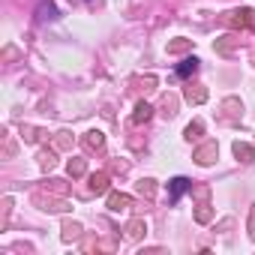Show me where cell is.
Here are the masks:
<instances>
[{"mask_svg":"<svg viewBox=\"0 0 255 255\" xmlns=\"http://www.w3.org/2000/svg\"><path fill=\"white\" fill-rule=\"evenodd\" d=\"M216 156H219L216 141H204V144L195 150V156H192V159H195L198 165H213V162H216Z\"/></svg>","mask_w":255,"mask_h":255,"instance_id":"1","label":"cell"},{"mask_svg":"<svg viewBox=\"0 0 255 255\" xmlns=\"http://www.w3.org/2000/svg\"><path fill=\"white\" fill-rule=\"evenodd\" d=\"M225 21H228L231 27H249V24L255 21V12H252V9H234V12L225 15Z\"/></svg>","mask_w":255,"mask_h":255,"instance_id":"2","label":"cell"},{"mask_svg":"<svg viewBox=\"0 0 255 255\" xmlns=\"http://www.w3.org/2000/svg\"><path fill=\"white\" fill-rule=\"evenodd\" d=\"M186 189H192V180H186V177H174V180H168V201L177 204L180 195H183Z\"/></svg>","mask_w":255,"mask_h":255,"instance_id":"3","label":"cell"},{"mask_svg":"<svg viewBox=\"0 0 255 255\" xmlns=\"http://www.w3.org/2000/svg\"><path fill=\"white\" fill-rule=\"evenodd\" d=\"M183 99H186L189 105H201V102L207 99V87H201V84H186Z\"/></svg>","mask_w":255,"mask_h":255,"instance_id":"4","label":"cell"},{"mask_svg":"<svg viewBox=\"0 0 255 255\" xmlns=\"http://www.w3.org/2000/svg\"><path fill=\"white\" fill-rule=\"evenodd\" d=\"M126 207H132V198H129V195H123V192H111V195H108V210L120 213V210H126Z\"/></svg>","mask_w":255,"mask_h":255,"instance_id":"5","label":"cell"},{"mask_svg":"<svg viewBox=\"0 0 255 255\" xmlns=\"http://www.w3.org/2000/svg\"><path fill=\"white\" fill-rule=\"evenodd\" d=\"M33 204H39L42 210H51V213H60V210H66V201H54V198H45V195H33Z\"/></svg>","mask_w":255,"mask_h":255,"instance_id":"6","label":"cell"},{"mask_svg":"<svg viewBox=\"0 0 255 255\" xmlns=\"http://www.w3.org/2000/svg\"><path fill=\"white\" fill-rule=\"evenodd\" d=\"M90 192H96V195L108 192V174H105V171H96V174H90Z\"/></svg>","mask_w":255,"mask_h":255,"instance_id":"7","label":"cell"},{"mask_svg":"<svg viewBox=\"0 0 255 255\" xmlns=\"http://www.w3.org/2000/svg\"><path fill=\"white\" fill-rule=\"evenodd\" d=\"M102 144H105V135H102L99 129H90V132L84 135V147H87V150H102Z\"/></svg>","mask_w":255,"mask_h":255,"instance_id":"8","label":"cell"},{"mask_svg":"<svg viewBox=\"0 0 255 255\" xmlns=\"http://www.w3.org/2000/svg\"><path fill=\"white\" fill-rule=\"evenodd\" d=\"M144 231H147V222L144 219H132L129 225H126V237H129V240H138Z\"/></svg>","mask_w":255,"mask_h":255,"instance_id":"9","label":"cell"},{"mask_svg":"<svg viewBox=\"0 0 255 255\" xmlns=\"http://www.w3.org/2000/svg\"><path fill=\"white\" fill-rule=\"evenodd\" d=\"M195 72H198V60H195V57H186V60L177 66V75H180V78H189V75H195Z\"/></svg>","mask_w":255,"mask_h":255,"instance_id":"10","label":"cell"},{"mask_svg":"<svg viewBox=\"0 0 255 255\" xmlns=\"http://www.w3.org/2000/svg\"><path fill=\"white\" fill-rule=\"evenodd\" d=\"M150 114H153V108H150L147 102H138V105H135V114H132V123H147Z\"/></svg>","mask_w":255,"mask_h":255,"instance_id":"11","label":"cell"},{"mask_svg":"<svg viewBox=\"0 0 255 255\" xmlns=\"http://www.w3.org/2000/svg\"><path fill=\"white\" fill-rule=\"evenodd\" d=\"M231 150H234V156H237L240 162H252V153H255V150H252L249 144H243V141H234V147H231Z\"/></svg>","mask_w":255,"mask_h":255,"instance_id":"12","label":"cell"},{"mask_svg":"<svg viewBox=\"0 0 255 255\" xmlns=\"http://www.w3.org/2000/svg\"><path fill=\"white\" fill-rule=\"evenodd\" d=\"M78 237H81V225L66 219V222H63V240L69 243V240H78Z\"/></svg>","mask_w":255,"mask_h":255,"instance_id":"13","label":"cell"},{"mask_svg":"<svg viewBox=\"0 0 255 255\" xmlns=\"http://www.w3.org/2000/svg\"><path fill=\"white\" fill-rule=\"evenodd\" d=\"M54 165H57V156H54V150H42V153H39V168H42V171H51Z\"/></svg>","mask_w":255,"mask_h":255,"instance_id":"14","label":"cell"},{"mask_svg":"<svg viewBox=\"0 0 255 255\" xmlns=\"http://www.w3.org/2000/svg\"><path fill=\"white\" fill-rule=\"evenodd\" d=\"M138 195H144V198H153V195H156V180H150V177L138 180Z\"/></svg>","mask_w":255,"mask_h":255,"instance_id":"15","label":"cell"},{"mask_svg":"<svg viewBox=\"0 0 255 255\" xmlns=\"http://www.w3.org/2000/svg\"><path fill=\"white\" fill-rule=\"evenodd\" d=\"M189 48H192V39H174V42H168V54H183Z\"/></svg>","mask_w":255,"mask_h":255,"instance_id":"16","label":"cell"},{"mask_svg":"<svg viewBox=\"0 0 255 255\" xmlns=\"http://www.w3.org/2000/svg\"><path fill=\"white\" fill-rule=\"evenodd\" d=\"M66 171H69V177H81V174L87 171V162H84V159H69Z\"/></svg>","mask_w":255,"mask_h":255,"instance_id":"17","label":"cell"},{"mask_svg":"<svg viewBox=\"0 0 255 255\" xmlns=\"http://www.w3.org/2000/svg\"><path fill=\"white\" fill-rule=\"evenodd\" d=\"M210 219H213V207H210V204H198V210H195V222L207 225Z\"/></svg>","mask_w":255,"mask_h":255,"instance_id":"18","label":"cell"},{"mask_svg":"<svg viewBox=\"0 0 255 255\" xmlns=\"http://www.w3.org/2000/svg\"><path fill=\"white\" fill-rule=\"evenodd\" d=\"M201 132H204V120H192L189 126H186V138L192 141V138H201Z\"/></svg>","mask_w":255,"mask_h":255,"instance_id":"19","label":"cell"},{"mask_svg":"<svg viewBox=\"0 0 255 255\" xmlns=\"http://www.w3.org/2000/svg\"><path fill=\"white\" fill-rule=\"evenodd\" d=\"M21 135H24V141L36 144V141L42 138V129H36V126H21Z\"/></svg>","mask_w":255,"mask_h":255,"instance_id":"20","label":"cell"},{"mask_svg":"<svg viewBox=\"0 0 255 255\" xmlns=\"http://www.w3.org/2000/svg\"><path fill=\"white\" fill-rule=\"evenodd\" d=\"M234 45H237V39H234V36H225V39H219V42H216V51H219V54H231V51H234Z\"/></svg>","mask_w":255,"mask_h":255,"instance_id":"21","label":"cell"},{"mask_svg":"<svg viewBox=\"0 0 255 255\" xmlns=\"http://www.w3.org/2000/svg\"><path fill=\"white\" fill-rule=\"evenodd\" d=\"M54 147H57V150H69V147H72V135H69L66 129H63V132H57V138H54Z\"/></svg>","mask_w":255,"mask_h":255,"instance_id":"22","label":"cell"},{"mask_svg":"<svg viewBox=\"0 0 255 255\" xmlns=\"http://www.w3.org/2000/svg\"><path fill=\"white\" fill-rule=\"evenodd\" d=\"M162 111H165L168 117H171V114L177 111V99H174L171 93H165V96H162Z\"/></svg>","mask_w":255,"mask_h":255,"instance_id":"23","label":"cell"},{"mask_svg":"<svg viewBox=\"0 0 255 255\" xmlns=\"http://www.w3.org/2000/svg\"><path fill=\"white\" fill-rule=\"evenodd\" d=\"M3 156H6V159H12V156H15V141H12V135H6V147H3Z\"/></svg>","mask_w":255,"mask_h":255,"instance_id":"24","label":"cell"},{"mask_svg":"<svg viewBox=\"0 0 255 255\" xmlns=\"http://www.w3.org/2000/svg\"><path fill=\"white\" fill-rule=\"evenodd\" d=\"M249 237L255 240V207L249 210Z\"/></svg>","mask_w":255,"mask_h":255,"instance_id":"25","label":"cell"}]
</instances>
